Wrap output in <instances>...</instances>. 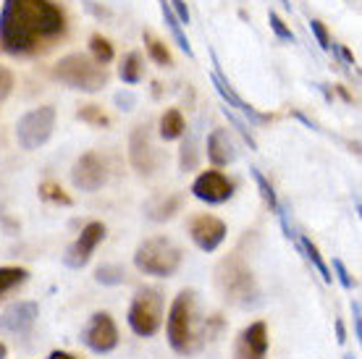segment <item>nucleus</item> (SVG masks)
Segmentation results:
<instances>
[{
	"label": "nucleus",
	"mask_w": 362,
	"mask_h": 359,
	"mask_svg": "<svg viewBox=\"0 0 362 359\" xmlns=\"http://www.w3.org/2000/svg\"><path fill=\"white\" fill-rule=\"evenodd\" d=\"M310 29H313V35H315L320 50H331V37H328V29L323 27V21L313 18V21H310Z\"/></svg>",
	"instance_id": "nucleus-33"
},
{
	"label": "nucleus",
	"mask_w": 362,
	"mask_h": 359,
	"mask_svg": "<svg viewBox=\"0 0 362 359\" xmlns=\"http://www.w3.org/2000/svg\"><path fill=\"white\" fill-rule=\"evenodd\" d=\"M352 314H354V341H362V307L357 299L352 302Z\"/></svg>",
	"instance_id": "nucleus-38"
},
{
	"label": "nucleus",
	"mask_w": 362,
	"mask_h": 359,
	"mask_svg": "<svg viewBox=\"0 0 362 359\" xmlns=\"http://www.w3.org/2000/svg\"><path fill=\"white\" fill-rule=\"evenodd\" d=\"M336 341L339 343L346 341V331H344V323H341V320H336Z\"/></svg>",
	"instance_id": "nucleus-39"
},
{
	"label": "nucleus",
	"mask_w": 362,
	"mask_h": 359,
	"mask_svg": "<svg viewBox=\"0 0 362 359\" xmlns=\"http://www.w3.org/2000/svg\"><path fill=\"white\" fill-rule=\"evenodd\" d=\"M11 90H13V73H11L8 69H3V66H0V102L8 98Z\"/></svg>",
	"instance_id": "nucleus-36"
},
{
	"label": "nucleus",
	"mask_w": 362,
	"mask_h": 359,
	"mask_svg": "<svg viewBox=\"0 0 362 359\" xmlns=\"http://www.w3.org/2000/svg\"><path fill=\"white\" fill-rule=\"evenodd\" d=\"M145 47H147V55L153 58L158 66H171V53H168V47L160 42V40H155L150 32H145Z\"/></svg>",
	"instance_id": "nucleus-27"
},
{
	"label": "nucleus",
	"mask_w": 362,
	"mask_h": 359,
	"mask_svg": "<svg viewBox=\"0 0 362 359\" xmlns=\"http://www.w3.org/2000/svg\"><path fill=\"white\" fill-rule=\"evenodd\" d=\"M213 66H216V71H213V84H216V92L223 98V102H226V108H236L245 118H250L252 124H265V121H268V116L257 113L250 102H245V100L236 95L234 87L228 84V79H223V73H221V63H218L216 53H213Z\"/></svg>",
	"instance_id": "nucleus-16"
},
{
	"label": "nucleus",
	"mask_w": 362,
	"mask_h": 359,
	"mask_svg": "<svg viewBox=\"0 0 362 359\" xmlns=\"http://www.w3.org/2000/svg\"><path fill=\"white\" fill-rule=\"evenodd\" d=\"M105 239V225L100 220H92L82 228V234L76 236V242L66 249L64 254V265L71 270H82L87 262L92 260V254L98 249V244Z\"/></svg>",
	"instance_id": "nucleus-10"
},
{
	"label": "nucleus",
	"mask_w": 362,
	"mask_h": 359,
	"mask_svg": "<svg viewBox=\"0 0 362 359\" xmlns=\"http://www.w3.org/2000/svg\"><path fill=\"white\" fill-rule=\"evenodd\" d=\"M40 197L47 199V202H55V205H71V197H66L64 189L53 184V181H45L42 187H40Z\"/></svg>",
	"instance_id": "nucleus-29"
},
{
	"label": "nucleus",
	"mask_w": 362,
	"mask_h": 359,
	"mask_svg": "<svg viewBox=\"0 0 362 359\" xmlns=\"http://www.w3.org/2000/svg\"><path fill=\"white\" fill-rule=\"evenodd\" d=\"M168 3H171L173 16L179 18L181 27H187V24H189V8H187V3H184V0H168Z\"/></svg>",
	"instance_id": "nucleus-37"
},
{
	"label": "nucleus",
	"mask_w": 362,
	"mask_h": 359,
	"mask_svg": "<svg viewBox=\"0 0 362 359\" xmlns=\"http://www.w3.org/2000/svg\"><path fill=\"white\" fill-rule=\"evenodd\" d=\"M179 210H181V194H171V197H155L145 205L147 218H150V220H155V223L171 220Z\"/></svg>",
	"instance_id": "nucleus-18"
},
{
	"label": "nucleus",
	"mask_w": 362,
	"mask_h": 359,
	"mask_svg": "<svg viewBox=\"0 0 362 359\" xmlns=\"http://www.w3.org/2000/svg\"><path fill=\"white\" fill-rule=\"evenodd\" d=\"M344 359H354V357H344Z\"/></svg>",
	"instance_id": "nucleus-43"
},
{
	"label": "nucleus",
	"mask_w": 362,
	"mask_h": 359,
	"mask_svg": "<svg viewBox=\"0 0 362 359\" xmlns=\"http://www.w3.org/2000/svg\"><path fill=\"white\" fill-rule=\"evenodd\" d=\"M127 323L139 339H153L163 325V294L158 288H139L129 305Z\"/></svg>",
	"instance_id": "nucleus-6"
},
{
	"label": "nucleus",
	"mask_w": 362,
	"mask_h": 359,
	"mask_svg": "<svg viewBox=\"0 0 362 359\" xmlns=\"http://www.w3.org/2000/svg\"><path fill=\"white\" fill-rule=\"evenodd\" d=\"M108 181V165L98 153H84L71 168V184L82 192H98Z\"/></svg>",
	"instance_id": "nucleus-11"
},
{
	"label": "nucleus",
	"mask_w": 362,
	"mask_h": 359,
	"mask_svg": "<svg viewBox=\"0 0 362 359\" xmlns=\"http://www.w3.org/2000/svg\"><path fill=\"white\" fill-rule=\"evenodd\" d=\"M129 160L134 165L136 173L142 176H153L158 171V153H155V144H153V134H150V126L139 124L132 129V136H129Z\"/></svg>",
	"instance_id": "nucleus-8"
},
{
	"label": "nucleus",
	"mask_w": 362,
	"mask_h": 359,
	"mask_svg": "<svg viewBox=\"0 0 362 359\" xmlns=\"http://www.w3.org/2000/svg\"><path fill=\"white\" fill-rule=\"evenodd\" d=\"M84 346L95 354H108L118 346V328L108 312H95L82 331Z\"/></svg>",
	"instance_id": "nucleus-9"
},
{
	"label": "nucleus",
	"mask_w": 362,
	"mask_h": 359,
	"mask_svg": "<svg viewBox=\"0 0 362 359\" xmlns=\"http://www.w3.org/2000/svg\"><path fill=\"white\" fill-rule=\"evenodd\" d=\"M189 236L192 242L197 244V249L216 252L223 244V239H226V223L216 216H197L192 218Z\"/></svg>",
	"instance_id": "nucleus-15"
},
{
	"label": "nucleus",
	"mask_w": 362,
	"mask_h": 359,
	"mask_svg": "<svg viewBox=\"0 0 362 359\" xmlns=\"http://www.w3.org/2000/svg\"><path fill=\"white\" fill-rule=\"evenodd\" d=\"M334 270H336V278L341 281V286H344V288H354V286H357V281L352 278V273L346 270V265L339 260V257H334Z\"/></svg>",
	"instance_id": "nucleus-34"
},
{
	"label": "nucleus",
	"mask_w": 362,
	"mask_h": 359,
	"mask_svg": "<svg viewBox=\"0 0 362 359\" xmlns=\"http://www.w3.org/2000/svg\"><path fill=\"white\" fill-rule=\"evenodd\" d=\"M53 79L79 92H100L108 84V71L92 55L71 53L53 66Z\"/></svg>",
	"instance_id": "nucleus-4"
},
{
	"label": "nucleus",
	"mask_w": 362,
	"mask_h": 359,
	"mask_svg": "<svg viewBox=\"0 0 362 359\" xmlns=\"http://www.w3.org/2000/svg\"><path fill=\"white\" fill-rule=\"evenodd\" d=\"M268 325L263 320L250 323L245 331L239 333L234 343V359H265L268 357Z\"/></svg>",
	"instance_id": "nucleus-14"
},
{
	"label": "nucleus",
	"mask_w": 362,
	"mask_h": 359,
	"mask_svg": "<svg viewBox=\"0 0 362 359\" xmlns=\"http://www.w3.org/2000/svg\"><path fill=\"white\" fill-rule=\"evenodd\" d=\"M294 244H297V249L305 254V260H308L310 265L315 268L317 276L323 278V283H331V281H334V273H331V268L326 265V260L320 257V252H317L315 244L310 242L308 236H297V239H294Z\"/></svg>",
	"instance_id": "nucleus-19"
},
{
	"label": "nucleus",
	"mask_w": 362,
	"mask_h": 359,
	"mask_svg": "<svg viewBox=\"0 0 362 359\" xmlns=\"http://www.w3.org/2000/svg\"><path fill=\"white\" fill-rule=\"evenodd\" d=\"M216 283L226 302L236 307H257L260 305V286L255 281L252 270L247 268L242 257H226L216 270Z\"/></svg>",
	"instance_id": "nucleus-3"
},
{
	"label": "nucleus",
	"mask_w": 362,
	"mask_h": 359,
	"mask_svg": "<svg viewBox=\"0 0 362 359\" xmlns=\"http://www.w3.org/2000/svg\"><path fill=\"white\" fill-rule=\"evenodd\" d=\"M64 32L66 16L53 0H3L0 47L6 53L29 55Z\"/></svg>",
	"instance_id": "nucleus-1"
},
{
	"label": "nucleus",
	"mask_w": 362,
	"mask_h": 359,
	"mask_svg": "<svg viewBox=\"0 0 362 359\" xmlns=\"http://www.w3.org/2000/svg\"><path fill=\"white\" fill-rule=\"evenodd\" d=\"M281 3H284V8L286 11H291V0H281Z\"/></svg>",
	"instance_id": "nucleus-42"
},
{
	"label": "nucleus",
	"mask_w": 362,
	"mask_h": 359,
	"mask_svg": "<svg viewBox=\"0 0 362 359\" xmlns=\"http://www.w3.org/2000/svg\"><path fill=\"white\" fill-rule=\"evenodd\" d=\"M197 142H194V136H189V139H184V144H181V158H179V165L184 173H189L197 168Z\"/></svg>",
	"instance_id": "nucleus-28"
},
{
	"label": "nucleus",
	"mask_w": 362,
	"mask_h": 359,
	"mask_svg": "<svg viewBox=\"0 0 362 359\" xmlns=\"http://www.w3.org/2000/svg\"><path fill=\"white\" fill-rule=\"evenodd\" d=\"M95 281L100 286H121V283H127V270L121 265H100L95 270Z\"/></svg>",
	"instance_id": "nucleus-23"
},
{
	"label": "nucleus",
	"mask_w": 362,
	"mask_h": 359,
	"mask_svg": "<svg viewBox=\"0 0 362 359\" xmlns=\"http://www.w3.org/2000/svg\"><path fill=\"white\" fill-rule=\"evenodd\" d=\"M40 317L37 302H13L0 312V331L8 336H27Z\"/></svg>",
	"instance_id": "nucleus-13"
},
{
	"label": "nucleus",
	"mask_w": 362,
	"mask_h": 359,
	"mask_svg": "<svg viewBox=\"0 0 362 359\" xmlns=\"http://www.w3.org/2000/svg\"><path fill=\"white\" fill-rule=\"evenodd\" d=\"M8 357V349H6V343L0 341V359H6Z\"/></svg>",
	"instance_id": "nucleus-41"
},
{
	"label": "nucleus",
	"mask_w": 362,
	"mask_h": 359,
	"mask_svg": "<svg viewBox=\"0 0 362 359\" xmlns=\"http://www.w3.org/2000/svg\"><path fill=\"white\" fill-rule=\"evenodd\" d=\"M134 265L139 273L155 276V278H171L181 268V249L165 236H153L136 247Z\"/></svg>",
	"instance_id": "nucleus-5"
},
{
	"label": "nucleus",
	"mask_w": 362,
	"mask_h": 359,
	"mask_svg": "<svg viewBox=\"0 0 362 359\" xmlns=\"http://www.w3.org/2000/svg\"><path fill=\"white\" fill-rule=\"evenodd\" d=\"M192 194L199 202H208V205H223L234 197V184L223 176L221 171H205L199 173L194 184H192Z\"/></svg>",
	"instance_id": "nucleus-12"
},
{
	"label": "nucleus",
	"mask_w": 362,
	"mask_h": 359,
	"mask_svg": "<svg viewBox=\"0 0 362 359\" xmlns=\"http://www.w3.org/2000/svg\"><path fill=\"white\" fill-rule=\"evenodd\" d=\"M250 176H252V179H255V184H257V189H260V194H263L265 205L271 207L273 213H279L281 202H279V197H276V192H273L271 181L265 179V176H263V173H260V171H257V168H250Z\"/></svg>",
	"instance_id": "nucleus-26"
},
{
	"label": "nucleus",
	"mask_w": 362,
	"mask_h": 359,
	"mask_svg": "<svg viewBox=\"0 0 362 359\" xmlns=\"http://www.w3.org/2000/svg\"><path fill=\"white\" fill-rule=\"evenodd\" d=\"M29 278L27 268H0V297L13 291L16 286H21Z\"/></svg>",
	"instance_id": "nucleus-24"
},
{
	"label": "nucleus",
	"mask_w": 362,
	"mask_h": 359,
	"mask_svg": "<svg viewBox=\"0 0 362 359\" xmlns=\"http://www.w3.org/2000/svg\"><path fill=\"white\" fill-rule=\"evenodd\" d=\"M79 121H84V124H92V126H108V116L103 113V110L98 108V105H84L79 113Z\"/></svg>",
	"instance_id": "nucleus-31"
},
{
	"label": "nucleus",
	"mask_w": 362,
	"mask_h": 359,
	"mask_svg": "<svg viewBox=\"0 0 362 359\" xmlns=\"http://www.w3.org/2000/svg\"><path fill=\"white\" fill-rule=\"evenodd\" d=\"M184 131H187V124H184L181 110H176V108L165 110L163 116H160V136H163L165 142H171V139L184 136Z\"/></svg>",
	"instance_id": "nucleus-21"
},
{
	"label": "nucleus",
	"mask_w": 362,
	"mask_h": 359,
	"mask_svg": "<svg viewBox=\"0 0 362 359\" xmlns=\"http://www.w3.org/2000/svg\"><path fill=\"white\" fill-rule=\"evenodd\" d=\"M113 102H116V108H118V110H134V105H136V95H134V92H129V90H121V92H116V98H113Z\"/></svg>",
	"instance_id": "nucleus-35"
},
{
	"label": "nucleus",
	"mask_w": 362,
	"mask_h": 359,
	"mask_svg": "<svg viewBox=\"0 0 362 359\" xmlns=\"http://www.w3.org/2000/svg\"><path fill=\"white\" fill-rule=\"evenodd\" d=\"M165 336L171 349L181 357L197 354L210 339V323L202 314L197 291L184 288L179 297L173 299L171 310H168V320H165Z\"/></svg>",
	"instance_id": "nucleus-2"
},
{
	"label": "nucleus",
	"mask_w": 362,
	"mask_h": 359,
	"mask_svg": "<svg viewBox=\"0 0 362 359\" xmlns=\"http://www.w3.org/2000/svg\"><path fill=\"white\" fill-rule=\"evenodd\" d=\"M47 359H76V357L66 354V351H50V354H47Z\"/></svg>",
	"instance_id": "nucleus-40"
},
{
	"label": "nucleus",
	"mask_w": 362,
	"mask_h": 359,
	"mask_svg": "<svg viewBox=\"0 0 362 359\" xmlns=\"http://www.w3.org/2000/svg\"><path fill=\"white\" fill-rule=\"evenodd\" d=\"M208 160L218 168H223V165H231L236 160V150H234V142H231V134H228L226 129H213L208 136Z\"/></svg>",
	"instance_id": "nucleus-17"
},
{
	"label": "nucleus",
	"mask_w": 362,
	"mask_h": 359,
	"mask_svg": "<svg viewBox=\"0 0 362 359\" xmlns=\"http://www.w3.org/2000/svg\"><path fill=\"white\" fill-rule=\"evenodd\" d=\"M223 116L228 118V124L236 126V131H239V134L245 136V142L250 144V150H257V142H255V136H252V131H250V126H247L245 121H242V118H236L234 113H231V110L226 108V105H223Z\"/></svg>",
	"instance_id": "nucleus-32"
},
{
	"label": "nucleus",
	"mask_w": 362,
	"mask_h": 359,
	"mask_svg": "<svg viewBox=\"0 0 362 359\" xmlns=\"http://www.w3.org/2000/svg\"><path fill=\"white\" fill-rule=\"evenodd\" d=\"M268 24H271L273 35L279 37L281 42H294V32H291V29L284 24V18H281L276 11H271V13H268Z\"/></svg>",
	"instance_id": "nucleus-30"
},
{
	"label": "nucleus",
	"mask_w": 362,
	"mask_h": 359,
	"mask_svg": "<svg viewBox=\"0 0 362 359\" xmlns=\"http://www.w3.org/2000/svg\"><path fill=\"white\" fill-rule=\"evenodd\" d=\"M160 3V13H163L165 18V27H168V32H171V37L176 40V45L184 50L187 55H192V45H189V40H187V35H184V27L179 24V18L173 16V11H171V3L168 0H158Z\"/></svg>",
	"instance_id": "nucleus-20"
},
{
	"label": "nucleus",
	"mask_w": 362,
	"mask_h": 359,
	"mask_svg": "<svg viewBox=\"0 0 362 359\" xmlns=\"http://www.w3.org/2000/svg\"><path fill=\"white\" fill-rule=\"evenodd\" d=\"M118 76H121V81H124V84H139V81H142V55L129 53L127 58L121 61Z\"/></svg>",
	"instance_id": "nucleus-22"
},
{
	"label": "nucleus",
	"mask_w": 362,
	"mask_h": 359,
	"mask_svg": "<svg viewBox=\"0 0 362 359\" xmlns=\"http://www.w3.org/2000/svg\"><path fill=\"white\" fill-rule=\"evenodd\" d=\"M90 53L100 66H108V63L113 61V45H110L105 37H100V35L90 37Z\"/></svg>",
	"instance_id": "nucleus-25"
},
{
	"label": "nucleus",
	"mask_w": 362,
	"mask_h": 359,
	"mask_svg": "<svg viewBox=\"0 0 362 359\" xmlns=\"http://www.w3.org/2000/svg\"><path fill=\"white\" fill-rule=\"evenodd\" d=\"M55 129V108L53 105H40V108L29 110L18 118L16 124V142L21 150H37L53 136Z\"/></svg>",
	"instance_id": "nucleus-7"
}]
</instances>
